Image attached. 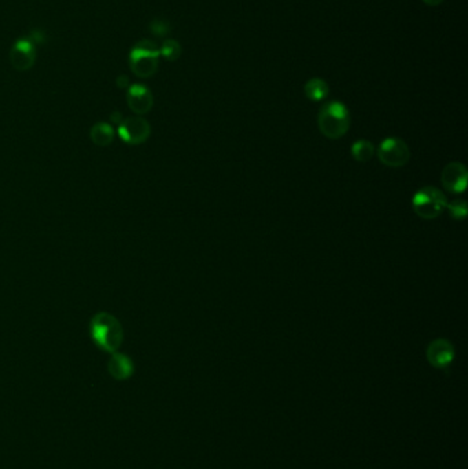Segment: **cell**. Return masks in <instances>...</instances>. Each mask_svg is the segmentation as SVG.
I'll return each mask as SVG.
<instances>
[{
  "mask_svg": "<svg viewBox=\"0 0 468 469\" xmlns=\"http://www.w3.org/2000/svg\"><path fill=\"white\" fill-rule=\"evenodd\" d=\"M89 334L94 343L107 353H116L124 340L121 323L107 312H99L91 318Z\"/></svg>",
  "mask_w": 468,
  "mask_h": 469,
  "instance_id": "obj_1",
  "label": "cell"
},
{
  "mask_svg": "<svg viewBox=\"0 0 468 469\" xmlns=\"http://www.w3.org/2000/svg\"><path fill=\"white\" fill-rule=\"evenodd\" d=\"M317 124L321 135L327 139H341L350 128L349 110L342 102H328L321 106L317 117Z\"/></svg>",
  "mask_w": 468,
  "mask_h": 469,
  "instance_id": "obj_2",
  "label": "cell"
},
{
  "mask_svg": "<svg viewBox=\"0 0 468 469\" xmlns=\"http://www.w3.org/2000/svg\"><path fill=\"white\" fill-rule=\"evenodd\" d=\"M160 48L151 40H142L134 45L129 54V67L140 78H149L158 70Z\"/></svg>",
  "mask_w": 468,
  "mask_h": 469,
  "instance_id": "obj_3",
  "label": "cell"
},
{
  "mask_svg": "<svg viewBox=\"0 0 468 469\" xmlns=\"http://www.w3.org/2000/svg\"><path fill=\"white\" fill-rule=\"evenodd\" d=\"M448 199L445 194L432 186L419 188L412 197L414 212L423 220H434L447 209Z\"/></svg>",
  "mask_w": 468,
  "mask_h": 469,
  "instance_id": "obj_4",
  "label": "cell"
},
{
  "mask_svg": "<svg viewBox=\"0 0 468 469\" xmlns=\"http://www.w3.org/2000/svg\"><path fill=\"white\" fill-rule=\"evenodd\" d=\"M378 158L385 166L397 169L405 166L410 162L411 150L404 140L387 138L378 147Z\"/></svg>",
  "mask_w": 468,
  "mask_h": 469,
  "instance_id": "obj_5",
  "label": "cell"
},
{
  "mask_svg": "<svg viewBox=\"0 0 468 469\" xmlns=\"http://www.w3.org/2000/svg\"><path fill=\"white\" fill-rule=\"evenodd\" d=\"M151 135V127L147 120L140 116L127 117L118 125V136L127 144L138 146L145 143Z\"/></svg>",
  "mask_w": 468,
  "mask_h": 469,
  "instance_id": "obj_6",
  "label": "cell"
},
{
  "mask_svg": "<svg viewBox=\"0 0 468 469\" xmlns=\"http://www.w3.org/2000/svg\"><path fill=\"white\" fill-rule=\"evenodd\" d=\"M426 356L432 367L437 369H445L455 360V347L451 340L445 338H438L430 342L426 350Z\"/></svg>",
  "mask_w": 468,
  "mask_h": 469,
  "instance_id": "obj_7",
  "label": "cell"
},
{
  "mask_svg": "<svg viewBox=\"0 0 468 469\" xmlns=\"http://www.w3.org/2000/svg\"><path fill=\"white\" fill-rule=\"evenodd\" d=\"M36 61V47L32 39L23 37L14 43L10 52V62L18 72L29 70Z\"/></svg>",
  "mask_w": 468,
  "mask_h": 469,
  "instance_id": "obj_8",
  "label": "cell"
},
{
  "mask_svg": "<svg viewBox=\"0 0 468 469\" xmlns=\"http://www.w3.org/2000/svg\"><path fill=\"white\" fill-rule=\"evenodd\" d=\"M467 168L462 162L448 164L441 175L443 186L451 194H463L467 188Z\"/></svg>",
  "mask_w": 468,
  "mask_h": 469,
  "instance_id": "obj_9",
  "label": "cell"
},
{
  "mask_svg": "<svg viewBox=\"0 0 468 469\" xmlns=\"http://www.w3.org/2000/svg\"><path fill=\"white\" fill-rule=\"evenodd\" d=\"M127 103L128 107L136 114L143 116L147 114L154 105V98L151 91L142 85V84H134L129 87L127 92Z\"/></svg>",
  "mask_w": 468,
  "mask_h": 469,
  "instance_id": "obj_10",
  "label": "cell"
},
{
  "mask_svg": "<svg viewBox=\"0 0 468 469\" xmlns=\"http://www.w3.org/2000/svg\"><path fill=\"white\" fill-rule=\"evenodd\" d=\"M109 373L116 380H127L134 373V362L132 360L121 353H111V357L107 364Z\"/></svg>",
  "mask_w": 468,
  "mask_h": 469,
  "instance_id": "obj_11",
  "label": "cell"
},
{
  "mask_svg": "<svg viewBox=\"0 0 468 469\" xmlns=\"http://www.w3.org/2000/svg\"><path fill=\"white\" fill-rule=\"evenodd\" d=\"M89 138L98 147H107L114 140V129L107 122H96L89 129Z\"/></svg>",
  "mask_w": 468,
  "mask_h": 469,
  "instance_id": "obj_12",
  "label": "cell"
},
{
  "mask_svg": "<svg viewBox=\"0 0 468 469\" xmlns=\"http://www.w3.org/2000/svg\"><path fill=\"white\" fill-rule=\"evenodd\" d=\"M304 94L312 102H321L328 96L330 87L323 78L313 77L304 85Z\"/></svg>",
  "mask_w": 468,
  "mask_h": 469,
  "instance_id": "obj_13",
  "label": "cell"
},
{
  "mask_svg": "<svg viewBox=\"0 0 468 469\" xmlns=\"http://www.w3.org/2000/svg\"><path fill=\"white\" fill-rule=\"evenodd\" d=\"M375 154V146L368 140H357L352 144V157L359 162L370 161Z\"/></svg>",
  "mask_w": 468,
  "mask_h": 469,
  "instance_id": "obj_14",
  "label": "cell"
},
{
  "mask_svg": "<svg viewBox=\"0 0 468 469\" xmlns=\"http://www.w3.org/2000/svg\"><path fill=\"white\" fill-rule=\"evenodd\" d=\"M160 55L164 56L169 62H175L182 55V45L179 44V41L173 39L165 40L160 48Z\"/></svg>",
  "mask_w": 468,
  "mask_h": 469,
  "instance_id": "obj_15",
  "label": "cell"
},
{
  "mask_svg": "<svg viewBox=\"0 0 468 469\" xmlns=\"http://www.w3.org/2000/svg\"><path fill=\"white\" fill-rule=\"evenodd\" d=\"M447 209H448V212H449V215H451V217H452L454 220L462 221V220H465V219L467 217V204H466V201H463V199L454 201V202L448 204V205H447Z\"/></svg>",
  "mask_w": 468,
  "mask_h": 469,
  "instance_id": "obj_16",
  "label": "cell"
},
{
  "mask_svg": "<svg viewBox=\"0 0 468 469\" xmlns=\"http://www.w3.org/2000/svg\"><path fill=\"white\" fill-rule=\"evenodd\" d=\"M150 29L151 32L158 36V37H164L169 33V29H171V25L164 21V19H154L151 23H150Z\"/></svg>",
  "mask_w": 468,
  "mask_h": 469,
  "instance_id": "obj_17",
  "label": "cell"
},
{
  "mask_svg": "<svg viewBox=\"0 0 468 469\" xmlns=\"http://www.w3.org/2000/svg\"><path fill=\"white\" fill-rule=\"evenodd\" d=\"M128 84H129V80H128L127 76H120V77L117 78V85H118L120 88H125Z\"/></svg>",
  "mask_w": 468,
  "mask_h": 469,
  "instance_id": "obj_18",
  "label": "cell"
},
{
  "mask_svg": "<svg viewBox=\"0 0 468 469\" xmlns=\"http://www.w3.org/2000/svg\"><path fill=\"white\" fill-rule=\"evenodd\" d=\"M422 1L430 7H436V6H440L444 0H422Z\"/></svg>",
  "mask_w": 468,
  "mask_h": 469,
  "instance_id": "obj_19",
  "label": "cell"
}]
</instances>
